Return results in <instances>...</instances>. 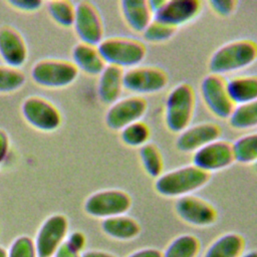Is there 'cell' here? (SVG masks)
<instances>
[{
    "label": "cell",
    "mask_w": 257,
    "mask_h": 257,
    "mask_svg": "<svg viewBox=\"0 0 257 257\" xmlns=\"http://www.w3.org/2000/svg\"><path fill=\"white\" fill-rule=\"evenodd\" d=\"M210 174L194 165L184 166L162 174L155 183L156 191L167 198H181L192 195L207 184Z\"/></svg>",
    "instance_id": "6da1fadb"
},
{
    "label": "cell",
    "mask_w": 257,
    "mask_h": 257,
    "mask_svg": "<svg viewBox=\"0 0 257 257\" xmlns=\"http://www.w3.org/2000/svg\"><path fill=\"white\" fill-rule=\"evenodd\" d=\"M257 58V43L249 39L228 42L218 48L209 60L211 73L221 75L243 69Z\"/></svg>",
    "instance_id": "7a4b0ae2"
},
{
    "label": "cell",
    "mask_w": 257,
    "mask_h": 257,
    "mask_svg": "<svg viewBox=\"0 0 257 257\" xmlns=\"http://www.w3.org/2000/svg\"><path fill=\"white\" fill-rule=\"evenodd\" d=\"M97 49L106 65H113L121 69L138 66L147 54L146 47L142 42L126 37L103 38L97 45Z\"/></svg>",
    "instance_id": "3957f363"
},
{
    "label": "cell",
    "mask_w": 257,
    "mask_h": 257,
    "mask_svg": "<svg viewBox=\"0 0 257 257\" xmlns=\"http://www.w3.org/2000/svg\"><path fill=\"white\" fill-rule=\"evenodd\" d=\"M195 108V93L188 83H180L168 94L165 108L167 127L173 133L186 130L193 117Z\"/></svg>",
    "instance_id": "277c9868"
},
{
    "label": "cell",
    "mask_w": 257,
    "mask_h": 257,
    "mask_svg": "<svg viewBox=\"0 0 257 257\" xmlns=\"http://www.w3.org/2000/svg\"><path fill=\"white\" fill-rule=\"evenodd\" d=\"M78 69L72 61L60 58H43L31 67L33 81L46 88H62L70 85L78 76Z\"/></svg>",
    "instance_id": "5b68a950"
},
{
    "label": "cell",
    "mask_w": 257,
    "mask_h": 257,
    "mask_svg": "<svg viewBox=\"0 0 257 257\" xmlns=\"http://www.w3.org/2000/svg\"><path fill=\"white\" fill-rule=\"evenodd\" d=\"M132 206V199L121 190L108 189L94 192L83 204L84 212L98 219H107L124 215Z\"/></svg>",
    "instance_id": "8992f818"
},
{
    "label": "cell",
    "mask_w": 257,
    "mask_h": 257,
    "mask_svg": "<svg viewBox=\"0 0 257 257\" xmlns=\"http://www.w3.org/2000/svg\"><path fill=\"white\" fill-rule=\"evenodd\" d=\"M21 112L27 123L41 132H54L62 123V115L57 106L40 95L27 96L22 101Z\"/></svg>",
    "instance_id": "52a82bcc"
},
{
    "label": "cell",
    "mask_w": 257,
    "mask_h": 257,
    "mask_svg": "<svg viewBox=\"0 0 257 257\" xmlns=\"http://www.w3.org/2000/svg\"><path fill=\"white\" fill-rule=\"evenodd\" d=\"M68 220L65 215L53 214L40 225L35 239L38 257H53L68 235Z\"/></svg>",
    "instance_id": "ba28073f"
},
{
    "label": "cell",
    "mask_w": 257,
    "mask_h": 257,
    "mask_svg": "<svg viewBox=\"0 0 257 257\" xmlns=\"http://www.w3.org/2000/svg\"><path fill=\"white\" fill-rule=\"evenodd\" d=\"M168 83L166 72L156 66H135L123 72V88L137 94L155 93Z\"/></svg>",
    "instance_id": "9c48e42d"
},
{
    "label": "cell",
    "mask_w": 257,
    "mask_h": 257,
    "mask_svg": "<svg viewBox=\"0 0 257 257\" xmlns=\"http://www.w3.org/2000/svg\"><path fill=\"white\" fill-rule=\"evenodd\" d=\"M73 27L80 42L97 46L103 39V24L96 7L89 1L75 5Z\"/></svg>",
    "instance_id": "30bf717a"
},
{
    "label": "cell",
    "mask_w": 257,
    "mask_h": 257,
    "mask_svg": "<svg viewBox=\"0 0 257 257\" xmlns=\"http://www.w3.org/2000/svg\"><path fill=\"white\" fill-rule=\"evenodd\" d=\"M200 88L203 100L210 111L220 118H229L235 106L228 95L224 78L210 73L203 78Z\"/></svg>",
    "instance_id": "8fae6325"
},
{
    "label": "cell",
    "mask_w": 257,
    "mask_h": 257,
    "mask_svg": "<svg viewBox=\"0 0 257 257\" xmlns=\"http://www.w3.org/2000/svg\"><path fill=\"white\" fill-rule=\"evenodd\" d=\"M148 103L141 96H127L113 102L105 113V123L113 131L139 121L146 113Z\"/></svg>",
    "instance_id": "7c38bea8"
},
{
    "label": "cell",
    "mask_w": 257,
    "mask_h": 257,
    "mask_svg": "<svg viewBox=\"0 0 257 257\" xmlns=\"http://www.w3.org/2000/svg\"><path fill=\"white\" fill-rule=\"evenodd\" d=\"M175 212L182 221L196 227L210 226L217 219L216 209L204 199L194 195L178 198Z\"/></svg>",
    "instance_id": "4fadbf2b"
},
{
    "label": "cell",
    "mask_w": 257,
    "mask_h": 257,
    "mask_svg": "<svg viewBox=\"0 0 257 257\" xmlns=\"http://www.w3.org/2000/svg\"><path fill=\"white\" fill-rule=\"evenodd\" d=\"M193 165L202 171L210 172L227 168L234 162L232 144L217 140L194 152Z\"/></svg>",
    "instance_id": "5bb4252c"
},
{
    "label": "cell",
    "mask_w": 257,
    "mask_h": 257,
    "mask_svg": "<svg viewBox=\"0 0 257 257\" xmlns=\"http://www.w3.org/2000/svg\"><path fill=\"white\" fill-rule=\"evenodd\" d=\"M201 10V3L197 0H170L153 14V20L177 28L193 20Z\"/></svg>",
    "instance_id": "9a60e30c"
},
{
    "label": "cell",
    "mask_w": 257,
    "mask_h": 257,
    "mask_svg": "<svg viewBox=\"0 0 257 257\" xmlns=\"http://www.w3.org/2000/svg\"><path fill=\"white\" fill-rule=\"evenodd\" d=\"M0 57L4 64L20 68L27 60L28 49L22 34L11 25L0 27Z\"/></svg>",
    "instance_id": "2e32d148"
},
{
    "label": "cell",
    "mask_w": 257,
    "mask_h": 257,
    "mask_svg": "<svg viewBox=\"0 0 257 257\" xmlns=\"http://www.w3.org/2000/svg\"><path fill=\"white\" fill-rule=\"evenodd\" d=\"M221 130L214 122H203L188 126L180 133L176 147L181 152H196L202 147L219 140Z\"/></svg>",
    "instance_id": "e0dca14e"
},
{
    "label": "cell",
    "mask_w": 257,
    "mask_h": 257,
    "mask_svg": "<svg viewBox=\"0 0 257 257\" xmlns=\"http://www.w3.org/2000/svg\"><path fill=\"white\" fill-rule=\"evenodd\" d=\"M72 62L78 70L88 75H99L106 66L97 46L78 42L71 51Z\"/></svg>",
    "instance_id": "ac0fdd59"
},
{
    "label": "cell",
    "mask_w": 257,
    "mask_h": 257,
    "mask_svg": "<svg viewBox=\"0 0 257 257\" xmlns=\"http://www.w3.org/2000/svg\"><path fill=\"white\" fill-rule=\"evenodd\" d=\"M123 70L113 65H106L99 74L97 93L99 99L108 104L118 100L123 89Z\"/></svg>",
    "instance_id": "d6986e66"
},
{
    "label": "cell",
    "mask_w": 257,
    "mask_h": 257,
    "mask_svg": "<svg viewBox=\"0 0 257 257\" xmlns=\"http://www.w3.org/2000/svg\"><path fill=\"white\" fill-rule=\"evenodd\" d=\"M101 230L114 240L130 241L139 236L141 227L134 218L124 214L102 220Z\"/></svg>",
    "instance_id": "ffe728a7"
},
{
    "label": "cell",
    "mask_w": 257,
    "mask_h": 257,
    "mask_svg": "<svg viewBox=\"0 0 257 257\" xmlns=\"http://www.w3.org/2000/svg\"><path fill=\"white\" fill-rule=\"evenodd\" d=\"M120 10L126 24L137 32H143L153 21V13L146 0H122Z\"/></svg>",
    "instance_id": "44dd1931"
},
{
    "label": "cell",
    "mask_w": 257,
    "mask_h": 257,
    "mask_svg": "<svg viewBox=\"0 0 257 257\" xmlns=\"http://www.w3.org/2000/svg\"><path fill=\"white\" fill-rule=\"evenodd\" d=\"M226 88L234 104H243L257 99V75L237 76L226 81Z\"/></svg>",
    "instance_id": "7402d4cb"
},
{
    "label": "cell",
    "mask_w": 257,
    "mask_h": 257,
    "mask_svg": "<svg viewBox=\"0 0 257 257\" xmlns=\"http://www.w3.org/2000/svg\"><path fill=\"white\" fill-rule=\"evenodd\" d=\"M243 237L234 232L218 237L206 249L203 257H240L244 252Z\"/></svg>",
    "instance_id": "603a6c76"
},
{
    "label": "cell",
    "mask_w": 257,
    "mask_h": 257,
    "mask_svg": "<svg viewBox=\"0 0 257 257\" xmlns=\"http://www.w3.org/2000/svg\"><path fill=\"white\" fill-rule=\"evenodd\" d=\"M201 244L192 234H182L173 239L162 252L163 257H197Z\"/></svg>",
    "instance_id": "cb8c5ba5"
},
{
    "label": "cell",
    "mask_w": 257,
    "mask_h": 257,
    "mask_svg": "<svg viewBox=\"0 0 257 257\" xmlns=\"http://www.w3.org/2000/svg\"><path fill=\"white\" fill-rule=\"evenodd\" d=\"M234 161L241 164L257 162V133L243 136L232 144Z\"/></svg>",
    "instance_id": "d4e9b609"
},
{
    "label": "cell",
    "mask_w": 257,
    "mask_h": 257,
    "mask_svg": "<svg viewBox=\"0 0 257 257\" xmlns=\"http://www.w3.org/2000/svg\"><path fill=\"white\" fill-rule=\"evenodd\" d=\"M229 123L234 128L244 130L257 125V99L234 107L229 116Z\"/></svg>",
    "instance_id": "484cf974"
},
{
    "label": "cell",
    "mask_w": 257,
    "mask_h": 257,
    "mask_svg": "<svg viewBox=\"0 0 257 257\" xmlns=\"http://www.w3.org/2000/svg\"><path fill=\"white\" fill-rule=\"evenodd\" d=\"M47 11L55 23L63 27L73 26L75 5L67 0H53L47 2Z\"/></svg>",
    "instance_id": "4316f807"
},
{
    "label": "cell",
    "mask_w": 257,
    "mask_h": 257,
    "mask_svg": "<svg viewBox=\"0 0 257 257\" xmlns=\"http://www.w3.org/2000/svg\"><path fill=\"white\" fill-rule=\"evenodd\" d=\"M140 158L148 175L153 178H159L163 174V159L160 151L153 144H146L141 147Z\"/></svg>",
    "instance_id": "83f0119b"
},
{
    "label": "cell",
    "mask_w": 257,
    "mask_h": 257,
    "mask_svg": "<svg viewBox=\"0 0 257 257\" xmlns=\"http://www.w3.org/2000/svg\"><path fill=\"white\" fill-rule=\"evenodd\" d=\"M26 81L20 68L0 64V93H10L20 89Z\"/></svg>",
    "instance_id": "f1b7e54d"
},
{
    "label": "cell",
    "mask_w": 257,
    "mask_h": 257,
    "mask_svg": "<svg viewBox=\"0 0 257 257\" xmlns=\"http://www.w3.org/2000/svg\"><path fill=\"white\" fill-rule=\"evenodd\" d=\"M149 138V126L141 120L133 122L120 131L122 143L130 147H143L148 144Z\"/></svg>",
    "instance_id": "f546056e"
},
{
    "label": "cell",
    "mask_w": 257,
    "mask_h": 257,
    "mask_svg": "<svg viewBox=\"0 0 257 257\" xmlns=\"http://www.w3.org/2000/svg\"><path fill=\"white\" fill-rule=\"evenodd\" d=\"M7 257H38L34 239L27 235L17 237L7 250Z\"/></svg>",
    "instance_id": "4dcf8cb0"
},
{
    "label": "cell",
    "mask_w": 257,
    "mask_h": 257,
    "mask_svg": "<svg viewBox=\"0 0 257 257\" xmlns=\"http://www.w3.org/2000/svg\"><path fill=\"white\" fill-rule=\"evenodd\" d=\"M175 31L176 28L153 20L143 31V36L150 42H161L170 39Z\"/></svg>",
    "instance_id": "1f68e13d"
},
{
    "label": "cell",
    "mask_w": 257,
    "mask_h": 257,
    "mask_svg": "<svg viewBox=\"0 0 257 257\" xmlns=\"http://www.w3.org/2000/svg\"><path fill=\"white\" fill-rule=\"evenodd\" d=\"M69 248H71L73 251L81 254L85 248L86 239L82 232L74 231L67 235L65 241H64Z\"/></svg>",
    "instance_id": "d6a6232c"
},
{
    "label": "cell",
    "mask_w": 257,
    "mask_h": 257,
    "mask_svg": "<svg viewBox=\"0 0 257 257\" xmlns=\"http://www.w3.org/2000/svg\"><path fill=\"white\" fill-rule=\"evenodd\" d=\"M209 4L211 8L221 16L230 15L237 5L236 1L233 0H211Z\"/></svg>",
    "instance_id": "836d02e7"
},
{
    "label": "cell",
    "mask_w": 257,
    "mask_h": 257,
    "mask_svg": "<svg viewBox=\"0 0 257 257\" xmlns=\"http://www.w3.org/2000/svg\"><path fill=\"white\" fill-rule=\"evenodd\" d=\"M7 4L23 12H33L38 10L43 2L40 0H9Z\"/></svg>",
    "instance_id": "e575fe53"
},
{
    "label": "cell",
    "mask_w": 257,
    "mask_h": 257,
    "mask_svg": "<svg viewBox=\"0 0 257 257\" xmlns=\"http://www.w3.org/2000/svg\"><path fill=\"white\" fill-rule=\"evenodd\" d=\"M9 137L5 130L0 127V166L4 163L9 152Z\"/></svg>",
    "instance_id": "d590c367"
},
{
    "label": "cell",
    "mask_w": 257,
    "mask_h": 257,
    "mask_svg": "<svg viewBox=\"0 0 257 257\" xmlns=\"http://www.w3.org/2000/svg\"><path fill=\"white\" fill-rule=\"evenodd\" d=\"M126 257H163V253L156 248H142L131 253Z\"/></svg>",
    "instance_id": "8d00e7d4"
},
{
    "label": "cell",
    "mask_w": 257,
    "mask_h": 257,
    "mask_svg": "<svg viewBox=\"0 0 257 257\" xmlns=\"http://www.w3.org/2000/svg\"><path fill=\"white\" fill-rule=\"evenodd\" d=\"M53 257H81V254L73 251L67 246L65 242H63V244L57 249Z\"/></svg>",
    "instance_id": "74e56055"
},
{
    "label": "cell",
    "mask_w": 257,
    "mask_h": 257,
    "mask_svg": "<svg viewBox=\"0 0 257 257\" xmlns=\"http://www.w3.org/2000/svg\"><path fill=\"white\" fill-rule=\"evenodd\" d=\"M81 257H116V256L102 250H86L81 253Z\"/></svg>",
    "instance_id": "f35d334b"
},
{
    "label": "cell",
    "mask_w": 257,
    "mask_h": 257,
    "mask_svg": "<svg viewBox=\"0 0 257 257\" xmlns=\"http://www.w3.org/2000/svg\"><path fill=\"white\" fill-rule=\"evenodd\" d=\"M240 257H257V250H251L247 252H243Z\"/></svg>",
    "instance_id": "ab89813d"
},
{
    "label": "cell",
    "mask_w": 257,
    "mask_h": 257,
    "mask_svg": "<svg viewBox=\"0 0 257 257\" xmlns=\"http://www.w3.org/2000/svg\"><path fill=\"white\" fill-rule=\"evenodd\" d=\"M0 257H7V250L2 246H0Z\"/></svg>",
    "instance_id": "60d3db41"
},
{
    "label": "cell",
    "mask_w": 257,
    "mask_h": 257,
    "mask_svg": "<svg viewBox=\"0 0 257 257\" xmlns=\"http://www.w3.org/2000/svg\"><path fill=\"white\" fill-rule=\"evenodd\" d=\"M256 166H257V162H256Z\"/></svg>",
    "instance_id": "b9f144b4"
}]
</instances>
